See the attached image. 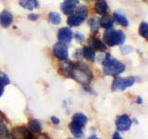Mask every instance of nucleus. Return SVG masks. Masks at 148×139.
Returning <instances> with one entry per match:
<instances>
[{
  "label": "nucleus",
  "instance_id": "31",
  "mask_svg": "<svg viewBox=\"0 0 148 139\" xmlns=\"http://www.w3.org/2000/svg\"><path fill=\"white\" fill-rule=\"evenodd\" d=\"M88 139H100V138L97 137L95 134H92V136H91L90 137H88Z\"/></svg>",
  "mask_w": 148,
  "mask_h": 139
},
{
  "label": "nucleus",
  "instance_id": "11",
  "mask_svg": "<svg viewBox=\"0 0 148 139\" xmlns=\"http://www.w3.org/2000/svg\"><path fill=\"white\" fill-rule=\"evenodd\" d=\"M13 21V16L11 15L10 12L7 10H4L0 13V24L3 27L7 28L12 23Z\"/></svg>",
  "mask_w": 148,
  "mask_h": 139
},
{
  "label": "nucleus",
  "instance_id": "8",
  "mask_svg": "<svg viewBox=\"0 0 148 139\" xmlns=\"http://www.w3.org/2000/svg\"><path fill=\"white\" fill-rule=\"evenodd\" d=\"M53 54L56 58L62 61H67L69 58V52L68 46L64 43H58L54 45L53 47Z\"/></svg>",
  "mask_w": 148,
  "mask_h": 139
},
{
  "label": "nucleus",
  "instance_id": "28",
  "mask_svg": "<svg viewBox=\"0 0 148 139\" xmlns=\"http://www.w3.org/2000/svg\"><path fill=\"white\" fill-rule=\"evenodd\" d=\"M112 139H123L121 136H120V134L119 133V132H116L114 133L113 136H112Z\"/></svg>",
  "mask_w": 148,
  "mask_h": 139
},
{
  "label": "nucleus",
  "instance_id": "24",
  "mask_svg": "<svg viewBox=\"0 0 148 139\" xmlns=\"http://www.w3.org/2000/svg\"><path fill=\"white\" fill-rule=\"evenodd\" d=\"M9 83H10V80H9L7 74H5L4 72H0V85L6 86Z\"/></svg>",
  "mask_w": 148,
  "mask_h": 139
},
{
  "label": "nucleus",
  "instance_id": "20",
  "mask_svg": "<svg viewBox=\"0 0 148 139\" xmlns=\"http://www.w3.org/2000/svg\"><path fill=\"white\" fill-rule=\"evenodd\" d=\"M114 19H115V21L120 25H122V26H128L129 25V21L127 20V18L121 13L115 12L114 13Z\"/></svg>",
  "mask_w": 148,
  "mask_h": 139
},
{
  "label": "nucleus",
  "instance_id": "9",
  "mask_svg": "<svg viewBox=\"0 0 148 139\" xmlns=\"http://www.w3.org/2000/svg\"><path fill=\"white\" fill-rule=\"evenodd\" d=\"M58 40L61 42V43L64 44H67L69 43L72 39V32L69 28L67 27H64L61 28L59 31H58Z\"/></svg>",
  "mask_w": 148,
  "mask_h": 139
},
{
  "label": "nucleus",
  "instance_id": "21",
  "mask_svg": "<svg viewBox=\"0 0 148 139\" xmlns=\"http://www.w3.org/2000/svg\"><path fill=\"white\" fill-rule=\"evenodd\" d=\"M48 20L51 23L57 25L61 22V17H60V15L57 12H50L48 16Z\"/></svg>",
  "mask_w": 148,
  "mask_h": 139
},
{
  "label": "nucleus",
  "instance_id": "1",
  "mask_svg": "<svg viewBox=\"0 0 148 139\" xmlns=\"http://www.w3.org/2000/svg\"><path fill=\"white\" fill-rule=\"evenodd\" d=\"M69 77L73 78L78 83L86 85L92 79V72L90 68L86 64L82 62L71 63V70H69Z\"/></svg>",
  "mask_w": 148,
  "mask_h": 139
},
{
  "label": "nucleus",
  "instance_id": "7",
  "mask_svg": "<svg viewBox=\"0 0 148 139\" xmlns=\"http://www.w3.org/2000/svg\"><path fill=\"white\" fill-rule=\"evenodd\" d=\"M115 124H116V127H117L118 131L127 132L132 127V120L127 114H122V115H119L117 117Z\"/></svg>",
  "mask_w": 148,
  "mask_h": 139
},
{
  "label": "nucleus",
  "instance_id": "2",
  "mask_svg": "<svg viewBox=\"0 0 148 139\" xmlns=\"http://www.w3.org/2000/svg\"><path fill=\"white\" fill-rule=\"evenodd\" d=\"M103 71L106 75L118 76L125 71V65L108 53L103 60Z\"/></svg>",
  "mask_w": 148,
  "mask_h": 139
},
{
  "label": "nucleus",
  "instance_id": "6",
  "mask_svg": "<svg viewBox=\"0 0 148 139\" xmlns=\"http://www.w3.org/2000/svg\"><path fill=\"white\" fill-rule=\"evenodd\" d=\"M13 139H35L30 129L25 126H16L11 130Z\"/></svg>",
  "mask_w": 148,
  "mask_h": 139
},
{
  "label": "nucleus",
  "instance_id": "17",
  "mask_svg": "<svg viewBox=\"0 0 148 139\" xmlns=\"http://www.w3.org/2000/svg\"><path fill=\"white\" fill-rule=\"evenodd\" d=\"M90 43L92 45V48L94 50H96V51H101V52H103V51H106V45L105 44L102 42L101 40L97 39V38H92Z\"/></svg>",
  "mask_w": 148,
  "mask_h": 139
},
{
  "label": "nucleus",
  "instance_id": "13",
  "mask_svg": "<svg viewBox=\"0 0 148 139\" xmlns=\"http://www.w3.org/2000/svg\"><path fill=\"white\" fill-rule=\"evenodd\" d=\"M69 131H71V133L73 134L74 137L79 138V139L83 137V132H82V127L79 126V125H77L76 123L71 122L69 124Z\"/></svg>",
  "mask_w": 148,
  "mask_h": 139
},
{
  "label": "nucleus",
  "instance_id": "32",
  "mask_svg": "<svg viewBox=\"0 0 148 139\" xmlns=\"http://www.w3.org/2000/svg\"><path fill=\"white\" fill-rule=\"evenodd\" d=\"M142 102H143V100H142L141 97H138V99H137V103H138V104H141Z\"/></svg>",
  "mask_w": 148,
  "mask_h": 139
},
{
  "label": "nucleus",
  "instance_id": "33",
  "mask_svg": "<svg viewBox=\"0 0 148 139\" xmlns=\"http://www.w3.org/2000/svg\"><path fill=\"white\" fill-rule=\"evenodd\" d=\"M69 139H71V138H69Z\"/></svg>",
  "mask_w": 148,
  "mask_h": 139
},
{
  "label": "nucleus",
  "instance_id": "3",
  "mask_svg": "<svg viewBox=\"0 0 148 139\" xmlns=\"http://www.w3.org/2000/svg\"><path fill=\"white\" fill-rule=\"evenodd\" d=\"M103 39L106 45L114 46L117 45H122L126 39V35L122 31H116L113 28H109L104 34Z\"/></svg>",
  "mask_w": 148,
  "mask_h": 139
},
{
  "label": "nucleus",
  "instance_id": "4",
  "mask_svg": "<svg viewBox=\"0 0 148 139\" xmlns=\"http://www.w3.org/2000/svg\"><path fill=\"white\" fill-rule=\"evenodd\" d=\"M87 14L88 10L85 6H81L78 8H75V10L68 19V24L71 27L79 26L87 18Z\"/></svg>",
  "mask_w": 148,
  "mask_h": 139
},
{
  "label": "nucleus",
  "instance_id": "5",
  "mask_svg": "<svg viewBox=\"0 0 148 139\" xmlns=\"http://www.w3.org/2000/svg\"><path fill=\"white\" fill-rule=\"evenodd\" d=\"M135 83V79L133 77H127V78H121L117 77L113 81L112 87L111 89L112 91H123L128 87H131Z\"/></svg>",
  "mask_w": 148,
  "mask_h": 139
},
{
  "label": "nucleus",
  "instance_id": "25",
  "mask_svg": "<svg viewBox=\"0 0 148 139\" xmlns=\"http://www.w3.org/2000/svg\"><path fill=\"white\" fill-rule=\"evenodd\" d=\"M50 120H51V122H52L55 125H58V124L60 123L59 119H58V117H56V116H52V117L50 118Z\"/></svg>",
  "mask_w": 148,
  "mask_h": 139
},
{
  "label": "nucleus",
  "instance_id": "15",
  "mask_svg": "<svg viewBox=\"0 0 148 139\" xmlns=\"http://www.w3.org/2000/svg\"><path fill=\"white\" fill-rule=\"evenodd\" d=\"M20 5L26 9H34L39 7L37 0H20Z\"/></svg>",
  "mask_w": 148,
  "mask_h": 139
},
{
  "label": "nucleus",
  "instance_id": "22",
  "mask_svg": "<svg viewBox=\"0 0 148 139\" xmlns=\"http://www.w3.org/2000/svg\"><path fill=\"white\" fill-rule=\"evenodd\" d=\"M89 25H90V28H91V30L92 32H98V27H99V21L98 20H97L96 18H92L90 19V21H89Z\"/></svg>",
  "mask_w": 148,
  "mask_h": 139
},
{
  "label": "nucleus",
  "instance_id": "26",
  "mask_svg": "<svg viewBox=\"0 0 148 139\" xmlns=\"http://www.w3.org/2000/svg\"><path fill=\"white\" fill-rule=\"evenodd\" d=\"M36 139H51L46 133H43V134H40V136L37 137Z\"/></svg>",
  "mask_w": 148,
  "mask_h": 139
},
{
  "label": "nucleus",
  "instance_id": "27",
  "mask_svg": "<svg viewBox=\"0 0 148 139\" xmlns=\"http://www.w3.org/2000/svg\"><path fill=\"white\" fill-rule=\"evenodd\" d=\"M75 38L79 41H83L84 40V36H83L82 34H75Z\"/></svg>",
  "mask_w": 148,
  "mask_h": 139
},
{
  "label": "nucleus",
  "instance_id": "29",
  "mask_svg": "<svg viewBox=\"0 0 148 139\" xmlns=\"http://www.w3.org/2000/svg\"><path fill=\"white\" fill-rule=\"evenodd\" d=\"M29 19L30 20H32V21H35L38 19V15H36V14H31V15L29 16Z\"/></svg>",
  "mask_w": 148,
  "mask_h": 139
},
{
  "label": "nucleus",
  "instance_id": "10",
  "mask_svg": "<svg viewBox=\"0 0 148 139\" xmlns=\"http://www.w3.org/2000/svg\"><path fill=\"white\" fill-rule=\"evenodd\" d=\"M79 3V0H65L63 4L61 5V9L64 14L69 15L71 14L77 7Z\"/></svg>",
  "mask_w": 148,
  "mask_h": 139
},
{
  "label": "nucleus",
  "instance_id": "19",
  "mask_svg": "<svg viewBox=\"0 0 148 139\" xmlns=\"http://www.w3.org/2000/svg\"><path fill=\"white\" fill-rule=\"evenodd\" d=\"M113 19L109 17V16H103L101 18V20L99 21V24L101 27L105 28V29H109V28H112L113 26Z\"/></svg>",
  "mask_w": 148,
  "mask_h": 139
},
{
  "label": "nucleus",
  "instance_id": "16",
  "mask_svg": "<svg viewBox=\"0 0 148 139\" xmlns=\"http://www.w3.org/2000/svg\"><path fill=\"white\" fill-rule=\"evenodd\" d=\"M28 127L30 130H32V132L39 133L42 132V125L40 123L39 120H37L36 119H31L29 120V122H28Z\"/></svg>",
  "mask_w": 148,
  "mask_h": 139
},
{
  "label": "nucleus",
  "instance_id": "12",
  "mask_svg": "<svg viewBox=\"0 0 148 139\" xmlns=\"http://www.w3.org/2000/svg\"><path fill=\"white\" fill-rule=\"evenodd\" d=\"M72 122L76 123L77 125H79V126H81V127H83V126H85V125L87 124L88 118H87V116L85 114L78 112V113L73 114Z\"/></svg>",
  "mask_w": 148,
  "mask_h": 139
},
{
  "label": "nucleus",
  "instance_id": "14",
  "mask_svg": "<svg viewBox=\"0 0 148 139\" xmlns=\"http://www.w3.org/2000/svg\"><path fill=\"white\" fill-rule=\"evenodd\" d=\"M95 11L98 14H106L108 9V3L106 0H97L95 2Z\"/></svg>",
  "mask_w": 148,
  "mask_h": 139
},
{
  "label": "nucleus",
  "instance_id": "18",
  "mask_svg": "<svg viewBox=\"0 0 148 139\" xmlns=\"http://www.w3.org/2000/svg\"><path fill=\"white\" fill-rule=\"evenodd\" d=\"M82 56L85 58L91 60V61H95V52L91 46H85L82 48Z\"/></svg>",
  "mask_w": 148,
  "mask_h": 139
},
{
  "label": "nucleus",
  "instance_id": "30",
  "mask_svg": "<svg viewBox=\"0 0 148 139\" xmlns=\"http://www.w3.org/2000/svg\"><path fill=\"white\" fill-rule=\"evenodd\" d=\"M3 93H4V86L0 85V96H2Z\"/></svg>",
  "mask_w": 148,
  "mask_h": 139
},
{
  "label": "nucleus",
  "instance_id": "23",
  "mask_svg": "<svg viewBox=\"0 0 148 139\" xmlns=\"http://www.w3.org/2000/svg\"><path fill=\"white\" fill-rule=\"evenodd\" d=\"M139 34H140L143 37L147 38L148 36V25L146 22H142L140 28H139Z\"/></svg>",
  "mask_w": 148,
  "mask_h": 139
}]
</instances>
